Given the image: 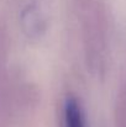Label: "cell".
<instances>
[{
  "mask_svg": "<svg viewBox=\"0 0 126 127\" xmlns=\"http://www.w3.org/2000/svg\"><path fill=\"white\" fill-rule=\"evenodd\" d=\"M63 127H88L83 106L74 95H68L63 102Z\"/></svg>",
  "mask_w": 126,
  "mask_h": 127,
  "instance_id": "6da1fadb",
  "label": "cell"
}]
</instances>
